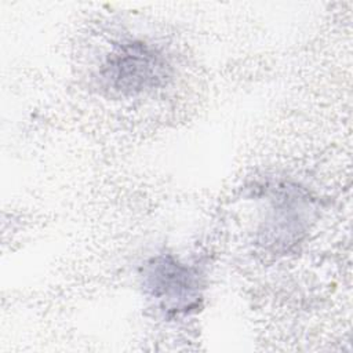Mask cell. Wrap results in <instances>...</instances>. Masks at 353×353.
Instances as JSON below:
<instances>
[{
  "label": "cell",
  "instance_id": "2",
  "mask_svg": "<svg viewBox=\"0 0 353 353\" xmlns=\"http://www.w3.org/2000/svg\"><path fill=\"white\" fill-rule=\"evenodd\" d=\"M146 287L163 307L174 312L190 309L199 298L197 276L171 256H159L148 265Z\"/></svg>",
  "mask_w": 353,
  "mask_h": 353
},
{
  "label": "cell",
  "instance_id": "1",
  "mask_svg": "<svg viewBox=\"0 0 353 353\" xmlns=\"http://www.w3.org/2000/svg\"><path fill=\"white\" fill-rule=\"evenodd\" d=\"M170 65L154 47L143 41H125L106 57L101 79L108 88L121 95H135L164 84Z\"/></svg>",
  "mask_w": 353,
  "mask_h": 353
}]
</instances>
